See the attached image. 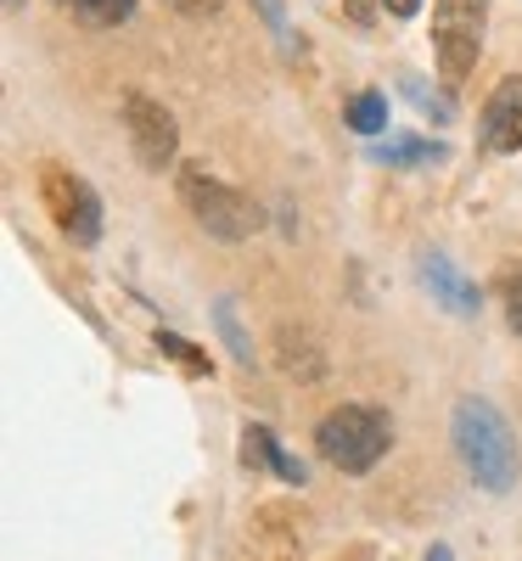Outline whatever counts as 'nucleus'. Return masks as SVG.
Wrapping results in <instances>:
<instances>
[{"label": "nucleus", "mask_w": 522, "mask_h": 561, "mask_svg": "<svg viewBox=\"0 0 522 561\" xmlns=\"http://www.w3.org/2000/svg\"><path fill=\"white\" fill-rule=\"evenodd\" d=\"M450 438H455V455H461V466L472 472L478 489H489V494H511L517 489L522 449H517V433H511V421L500 415L495 399H484V393L455 399Z\"/></svg>", "instance_id": "1"}, {"label": "nucleus", "mask_w": 522, "mask_h": 561, "mask_svg": "<svg viewBox=\"0 0 522 561\" xmlns=\"http://www.w3.org/2000/svg\"><path fill=\"white\" fill-rule=\"evenodd\" d=\"M315 449H320L326 466L360 478V472H371V466L394 449V421L383 410H371V404H338V410L320 415Z\"/></svg>", "instance_id": "2"}, {"label": "nucleus", "mask_w": 522, "mask_h": 561, "mask_svg": "<svg viewBox=\"0 0 522 561\" xmlns=\"http://www.w3.org/2000/svg\"><path fill=\"white\" fill-rule=\"evenodd\" d=\"M174 185H180L185 214H192L214 242H248L253 230L264 225V214L242 192H236V185H225L219 174H208V163H180Z\"/></svg>", "instance_id": "3"}, {"label": "nucleus", "mask_w": 522, "mask_h": 561, "mask_svg": "<svg viewBox=\"0 0 522 561\" xmlns=\"http://www.w3.org/2000/svg\"><path fill=\"white\" fill-rule=\"evenodd\" d=\"M39 203H45L52 225L63 230L73 248H97L102 242V197H97V185L79 180L73 169L45 163L39 169Z\"/></svg>", "instance_id": "4"}, {"label": "nucleus", "mask_w": 522, "mask_h": 561, "mask_svg": "<svg viewBox=\"0 0 522 561\" xmlns=\"http://www.w3.org/2000/svg\"><path fill=\"white\" fill-rule=\"evenodd\" d=\"M484 28H489V0H433V57L450 84H461L478 68Z\"/></svg>", "instance_id": "5"}, {"label": "nucleus", "mask_w": 522, "mask_h": 561, "mask_svg": "<svg viewBox=\"0 0 522 561\" xmlns=\"http://www.w3.org/2000/svg\"><path fill=\"white\" fill-rule=\"evenodd\" d=\"M118 118H124L129 152H135V163H140V169H147V174H163V169H174V152H180V129H174V118H169V107H163V102H152V96H140V90H129Z\"/></svg>", "instance_id": "6"}, {"label": "nucleus", "mask_w": 522, "mask_h": 561, "mask_svg": "<svg viewBox=\"0 0 522 561\" xmlns=\"http://www.w3.org/2000/svg\"><path fill=\"white\" fill-rule=\"evenodd\" d=\"M478 147L495 158L522 152V73L500 79L495 96L484 102V124H478Z\"/></svg>", "instance_id": "7"}, {"label": "nucleus", "mask_w": 522, "mask_h": 561, "mask_svg": "<svg viewBox=\"0 0 522 561\" xmlns=\"http://www.w3.org/2000/svg\"><path fill=\"white\" fill-rule=\"evenodd\" d=\"M416 275H421V287L433 293V304H444L450 314H461V320H472L484 309V293H478V280H472L455 259H444V253H421L416 259Z\"/></svg>", "instance_id": "8"}, {"label": "nucleus", "mask_w": 522, "mask_h": 561, "mask_svg": "<svg viewBox=\"0 0 522 561\" xmlns=\"http://www.w3.org/2000/svg\"><path fill=\"white\" fill-rule=\"evenodd\" d=\"M450 147L444 140H416V135H394L376 147V163H388V169H416V163H444Z\"/></svg>", "instance_id": "9"}, {"label": "nucleus", "mask_w": 522, "mask_h": 561, "mask_svg": "<svg viewBox=\"0 0 522 561\" xmlns=\"http://www.w3.org/2000/svg\"><path fill=\"white\" fill-rule=\"evenodd\" d=\"M214 325H219V337H225L230 359H236V365H253V337L242 332V314H236V298H219V304H214Z\"/></svg>", "instance_id": "10"}, {"label": "nucleus", "mask_w": 522, "mask_h": 561, "mask_svg": "<svg viewBox=\"0 0 522 561\" xmlns=\"http://www.w3.org/2000/svg\"><path fill=\"white\" fill-rule=\"evenodd\" d=\"M399 90L416 102V113H421V118H433V124H450V118H455V102H450V96H439V90L427 84L421 73H399Z\"/></svg>", "instance_id": "11"}, {"label": "nucleus", "mask_w": 522, "mask_h": 561, "mask_svg": "<svg viewBox=\"0 0 522 561\" xmlns=\"http://www.w3.org/2000/svg\"><path fill=\"white\" fill-rule=\"evenodd\" d=\"M349 129H360V135H383L388 129V96L383 90H360V96L349 102Z\"/></svg>", "instance_id": "12"}, {"label": "nucleus", "mask_w": 522, "mask_h": 561, "mask_svg": "<svg viewBox=\"0 0 522 561\" xmlns=\"http://www.w3.org/2000/svg\"><path fill=\"white\" fill-rule=\"evenodd\" d=\"M275 455H281V444H275L270 427H259V421H253V427H242V466H253V472H259V466H275Z\"/></svg>", "instance_id": "13"}, {"label": "nucleus", "mask_w": 522, "mask_h": 561, "mask_svg": "<svg viewBox=\"0 0 522 561\" xmlns=\"http://www.w3.org/2000/svg\"><path fill=\"white\" fill-rule=\"evenodd\" d=\"M253 12L264 18V28L275 34V45H281V51H298V39H293V23H287V7H281V0H253Z\"/></svg>", "instance_id": "14"}, {"label": "nucleus", "mask_w": 522, "mask_h": 561, "mask_svg": "<svg viewBox=\"0 0 522 561\" xmlns=\"http://www.w3.org/2000/svg\"><path fill=\"white\" fill-rule=\"evenodd\" d=\"M73 7L90 18V23H102V28H113V23H124L129 12H135V0H73Z\"/></svg>", "instance_id": "15"}, {"label": "nucleus", "mask_w": 522, "mask_h": 561, "mask_svg": "<svg viewBox=\"0 0 522 561\" xmlns=\"http://www.w3.org/2000/svg\"><path fill=\"white\" fill-rule=\"evenodd\" d=\"M158 348H163L169 359H180L185 370H208V359H203V354H192V343L174 337V332H158Z\"/></svg>", "instance_id": "16"}, {"label": "nucleus", "mask_w": 522, "mask_h": 561, "mask_svg": "<svg viewBox=\"0 0 522 561\" xmlns=\"http://www.w3.org/2000/svg\"><path fill=\"white\" fill-rule=\"evenodd\" d=\"M270 472H275V478H287V483H304V478H309V472H304V460H298V455H287V449L275 455Z\"/></svg>", "instance_id": "17"}, {"label": "nucleus", "mask_w": 522, "mask_h": 561, "mask_svg": "<svg viewBox=\"0 0 522 561\" xmlns=\"http://www.w3.org/2000/svg\"><path fill=\"white\" fill-rule=\"evenodd\" d=\"M169 7H174V12H185V18H214V12L225 7V0H169Z\"/></svg>", "instance_id": "18"}, {"label": "nucleus", "mask_w": 522, "mask_h": 561, "mask_svg": "<svg viewBox=\"0 0 522 561\" xmlns=\"http://www.w3.org/2000/svg\"><path fill=\"white\" fill-rule=\"evenodd\" d=\"M383 12H388V18H416L421 0H383Z\"/></svg>", "instance_id": "19"}, {"label": "nucleus", "mask_w": 522, "mask_h": 561, "mask_svg": "<svg viewBox=\"0 0 522 561\" xmlns=\"http://www.w3.org/2000/svg\"><path fill=\"white\" fill-rule=\"evenodd\" d=\"M511 325H517V332H522V287L511 293Z\"/></svg>", "instance_id": "20"}, {"label": "nucleus", "mask_w": 522, "mask_h": 561, "mask_svg": "<svg viewBox=\"0 0 522 561\" xmlns=\"http://www.w3.org/2000/svg\"><path fill=\"white\" fill-rule=\"evenodd\" d=\"M427 561H455V556H450V545H433V550H427Z\"/></svg>", "instance_id": "21"}, {"label": "nucleus", "mask_w": 522, "mask_h": 561, "mask_svg": "<svg viewBox=\"0 0 522 561\" xmlns=\"http://www.w3.org/2000/svg\"><path fill=\"white\" fill-rule=\"evenodd\" d=\"M18 7H23V0H7V12H18Z\"/></svg>", "instance_id": "22"}]
</instances>
